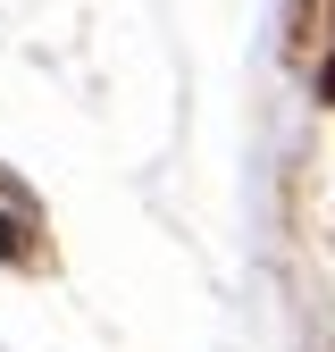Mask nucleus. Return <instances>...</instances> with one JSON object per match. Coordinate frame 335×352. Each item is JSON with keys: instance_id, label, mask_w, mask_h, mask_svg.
Here are the masks:
<instances>
[]
</instances>
